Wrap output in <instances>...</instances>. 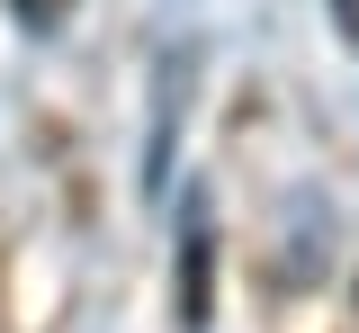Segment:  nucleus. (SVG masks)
I'll use <instances>...</instances> for the list:
<instances>
[{
  "label": "nucleus",
  "instance_id": "f257e3e1",
  "mask_svg": "<svg viewBox=\"0 0 359 333\" xmlns=\"http://www.w3.org/2000/svg\"><path fill=\"white\" fill-rule=\"evenodd\" d=\"M332 18H341V37H359V0H332Z\"/></svg>",
  "mask_w": 359,
  "mask_h": 333
}]
</instances>
